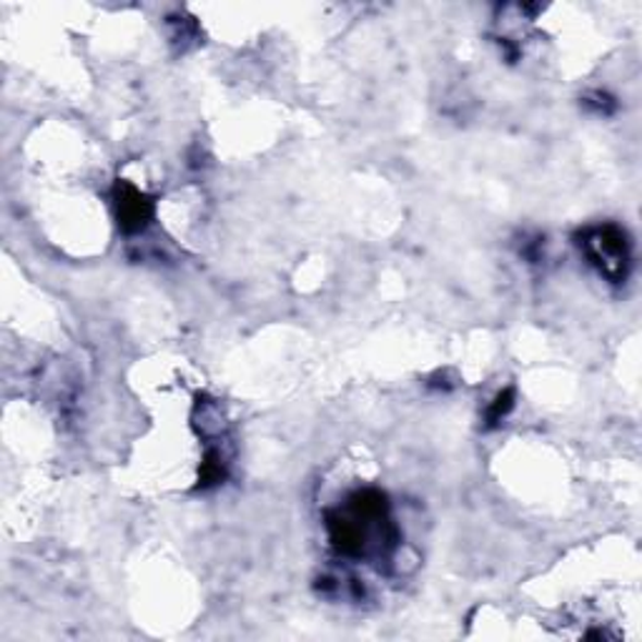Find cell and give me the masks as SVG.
Returning a JSON list of instances; mask_svg holds the SVG:
<instances>
[{
  "label": "cell",
  "mask_w": 642,
  "mask_h": 642,
  "mask_svg": "<svg viewBox=\"0 0 642 642\" xmlns=\"http://www.w3.org/2000/svg\"><path fill=\"white\" fill-rule=\"evenodd\" d=\"M585 254L597 271L610 281H622L628 277L630 266V244L628 237L617 227H597L585 233Z\"/></svg>",
  "instance_id": "cell-1"
},
{
  "label": "cell",
  "mask_w": 642,
  "mask_h": 642,
  "mask_svg": "<svg viewBox=\"0 0 642 642\" xmlns=\"http://www.w3.org/2000/svg\"><path fill=\"white\" fill-rule=\"evenodd\" d=\"M116 216H119L121 229L126 233H138L148 227V221L154 219V204L146 194H141L136 186L121 181L116 186Z\"/></svg>",
  "instance_id": "cell-2"
},
{
  "label": "cell",
  "mask_w": 642,
  "mask_h": 642,
  "mask_svg": "<svg viewBox=\"0 0 642 642\" xmlns=\"http://www.w3.org/2000/svg\"><path fill=\"white\" fill-rule=\"evenodd\" d=\"M512 407H514V395H512V389L499 391L497 399L489 404V410H487V422H489V427H495V424L502 422L505 416L510 414Z\"/></svg>",
  "instance_id": "cell-3"
}]
</instances>
